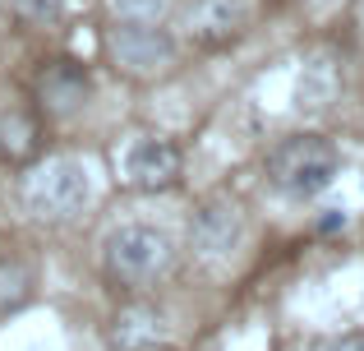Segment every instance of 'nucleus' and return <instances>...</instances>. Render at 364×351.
Instances as JSON below:
<instances>
[{
  "label": "nucleus",
  "instance_id": "1",
  "mask_svg": "<svg viewBox=\"0 0 364 351\" xmlns=\"http://www.w3.org/2000/svg\"><path fill=\"white\" fill-rule=\"evenodd\" d=\"M176 263V241L157 222H120L102 236V273L120 287H152Z\"/></svg>",
  "mask_w": 364,
  "mask_h": 351
},
{
  "label": "nucleus",
  "instance_id": "2",
  "mask_svg": "<svg viewBox=\"0 0 364 351\" xmlns=\"http://www.w3.org/2000/svg\"><path fill=\"white\" fill-rule=\"evenodd\" d=\"M341 148L328 135H291L267 153V180L286 199H318L341 176Z\"/></svg>",
  "mask_w": 364,
  "mask_h": 351
},
{
  "label": "nucleus",
  "instance_id": "3",
  "mask_svg": "<svg viewBox=\"0 0 364 351\" xmlns=\"http://www.w3.org/2000/svg\"><path fill=\"white\" fill-rule=\"evenodd\" d=\"M18 199L37 222H70L92 199V172L83 157H70V153L46 157V162H33L23 172Z\"/></svg>",
  "mask_w": 364,
  "mask_h": 351
},
{
  "label": "nucleus",
  "instance_id": "4",
  "mask_svg": "<svg viewBox=\"0 0 364 351\" xmlns=\"http://www.w3.org/2000/svg\"><path fill=\"white\" fill-rule=\"evenodd\" d=\"M102 46H107L111 70L124 74V79H139V83L166 79L176 70V56H180L176 37L161 23H116V28H107Z\"/></svg>",
  "mask_w": 364,
  "mask_h": 351
},
{
  "label": "nucleus",
  "instance_id": "5",
  "mask_svg": "<svg viewBox=\"0 0 364 351\" xmlns=\"http://www.w3.org/2000/svg\"><path fill=\"white\" fill-rule=\"evenodd\" d=\"M185 172V153L166 135H134L120 153V176L134 194H161Z\"/></svg>",
  "mask_w": 364,
  "mask_h": 351
},
{
  "label": "nucleus",
  "instance_id": "6",
  "mask_svg": "<svg viewBox=\"0 0 364 351\" xmlns=\"http://www.w3.org/2000/svg\"><path fill=\"white\" fill-rule=\"evenodd\" d=\"M33 93L42 102V111L51 116H74L83 111V102L92 98V79L79 61H46L33 79Z\"/></svg>",
  "mask_w": 364,
  "mask_h": 351
},
{
  "label": "nucleus",
  "instance_id": "7",
  "mask_svg": "<svg viewBox=\"0 0 364 351\" xmlns=\"http://www.w3.org/2000/svg\"><path fill=\"white\" fill-rule=\"evenodd\" d=\"M337 98H341V65L332 61L328 51L304 56L300 70H295V79H291L295 116H318V111H328Z\"/></svg>",
  "mask_w": 364,
  "mask_h": 351
},
{
  "label": "nucleus",
  "instance_id": "8",
  "mask_svg": "<svg viewBox=\"0 0 364 351\" xmlns=\"http://www.w3.org/2000/svg\"><path fill=\"white\" fill-rule=\"evenodd\" d=\"M189 241L203 259H226V254L240 250L245 241V217L240 208L231 204H203L194 213V226H189Z\"/></svg>",
  "mask_w": 364,
  "mask_h": 351
},
{
  "label": "nucleus",
  "instance_id": "9",
  "mask_svg": "<svg viewBox=\"0 0 364 351\" xmlns=\"http://www.w3.org/2000/svg\"><path fill=\"white\" fill-rule=\"evenodd\" d=\"M249 9H254V0H194V9H189V33L208 46H222V42H231V37L245 33Z\"/></svg>",
  "mask_w": 364,
  "mask_h": 351
},
{
  "label": "nucleus",
  "instance_id": "10",
  "mask_svg": "<svg viewBox=\"0 0 364 351\" xmlns=\"http://www.w3.org/2000/svg\"><path fill=\"white\" fill-rule=\"evenodd\" d=\"M37 144H42V130H37V120L28 111H5L0 116V153L9 162H28L37 153Z\"/></svg>",
  "mask_w": 364,
  "mask_h": 351
},
{
  "label": "nucleus",
  "instance_id": "11",
  "mask_svg": "<svg viewBox=\"0 0 364 351\" xmlns=\"http://www.w3.org/2000/svg\"><path fill=\"white\" fill-rule=\"evenodd\" d=\"M33 296V268L23 259H0V305L14 310Z\"/></svg>",
  "mask_w": 364,
  "mask_h": 351
},
{
  "label": "nucleus",
  "instance_id": "12",
  "mask_svg": "<svg viewBox=\"0 0 364 351\" xmlns=\"http://www.w3.org/2000/svg\"><path fill=\"white\" fill-rule=\"evenodd\" d=\"M116 23H161L171 14V0H107Z\"/></svg>",
  "mask_w": 364,
  "mask_h": 351
},
{
  "label": "nucleus",
  "instance_id": "13",
  "mask_svg": "<svg viewBox=\"0 0 364 351\" xmlns=\"http://www.w3.org/2000/svg\"><path fill=\"white\" fill-rule=\"evenodd\" d=\"M65 5L70 0H9V9L18 19H28V23H55L65 14Z\"/></svg>",
  "mask_w": 364,
  "mask_h": 351
},
{
  "label": "nucleus",
  "instance_id": "14",
  "mask_svg": "<svg viewBox=\"0 0 364 351\" xmlns=\"http://www.w3.org/2000/svg\"><path fill=\"white\" fill-rule=\"evenodd\" d=\"M314 351H364V333H337V337H323Z\"/></svg>",
  "mask_w": 364,
  "mask_h": 351
}]
</instances>
